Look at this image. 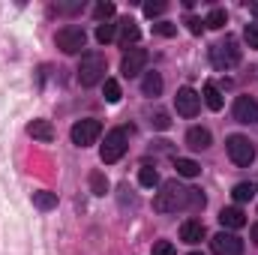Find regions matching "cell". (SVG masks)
<instances>
[{"mask_svg":"<svg viewBox=\"0 0 258 255\" xmlns=\"http://www.w3.org/2000/svg\"><path fill=\"white\" fill-rule=\"evenodd\" d=\"M186 201H189V189H183L177 180H168V183H162V192H156L153 210H156V213H174V210H180Z\"/></svg>","mask_w":258,"mask_h":255,"instance_id":"6da1fadb","label":"cell"},{"mask_svg":"<svg viewBox=\"0 0 258 255\" xmlns=\"http://www.w3.org/2000/svg\"><path fill=\"white\" fill-rule=\"evenodd\" d=\"M105 69H108V63H105V57L99 51H87L81 57V63H78V84L93 87V84L105 81Z\"/></svg>","mask_w":258,"mask_h":255,"instance_id":"7a4b0ae2","label":"cell"},{"mask_svg":"<svg viewBox=\"0 0 258 255\" xmlns=\"http://www.w3.org/2000/svg\"><path fill=\"white\" fill-rule=\"evenodd\" d=\"M225 150H228V156H231V162L234 165H252L255 162V147L249 144V138L246 135H228V141H225Z\"/></svg>","mask_w":258,"mask_h":255,"instance_id":"3957f363","label":"cell"},{"mask_svg":"<svg viewBox=\"0 0 258 255\" xmlns=\"http://www.w3.org/2000/svg\"><path fill=\"white\" fill-rule=\"evenodd\" d=\"M54 42H57V48H60L63 54H78V51L87 45V33H84V27L69 24V27H63V30H57Z\"/></svg>","mask_w":258,"mask_h":255,"instance_id":"277c9868","label":"cell"},{"mask_svg":"<svg viewBox=\"0 0 258 255\" xmlns=\"http://www.w3.org/2000/svg\"><path fill=\"white\" fill-rule=\"evenodd\" d=\"M72 144H78V147H90V144H96V138L102 135V123L99 120H93V117H84V120H78L75 126H72Z\"/></svg>","mask_w":258,"mask_h":255,"instance_id":"5b68a950","label":"cell"},{"mask_svg":"<svg viewBox=\"0 0 258 255\" xmlns=\"http://www.w3.org/2000/svg\"><path fill=\"white\" fill-rule=\"evenodd\" d=\"M123 153H126V132H123V129H111V132L105 135V144H102L99 156H102L105 165H111V162H117Z\"/></svg>","mask_w":258,"mask_h":255,"instance_id":"8992f818","label":"cell"},{"mask_svg":"<svg viewBox=\"0 0 258 255\" xmlns=\"http://www.w3.org/2000/svg\"><path fill=\"white\" fill-rule=\"evenodd\" d=\"M210 60H213V66H216V69H231V66H237V60H240V51H237L234 39L216 42V45L210 48Z\"/></svg>","mask_w":258,"mask_h":255,"instance_id":"52a82bcc","label":"cell"},{"mask_svg":"<svg viewBox=\"0 0 258 255\" xmlns=\"http://www.w3.org/2000/svg\"><path fill=\"white\" fill-rule=\"evenodd\" d=\"M174 105H177V114L180 117H195L198 108H201V96L195 93L192 87H180L177 96H174Z\"/></svg>","mask_w":258,"mask_h":255,"instance_id":"ba28073f","label":"cell"},{"mask_svg":"<svg viewBox=\"0 0 258 255\" xmlns=\"http://www.w3.org/2000/svg\"><path fill=\"white\" fill-rule=\"evenodd\" d=\"M210 246H213L216 255H240L243 252V240H240L237 234H231V231H219V234L210 240Z\"/></svg>","mask_w":258,"mask_h":255,"instance_id":"9c48e42d","label":"cell"},{"mask_svg":"<svg viewBox=\"0 0 258 255\" xmlns=\"http://www.w3.org/2000/svg\"><path fill=\"white\" fill-rule=\"evenodd\" d=\"M144 66H147V51H144V48H129L126 54H123V60H120V69H123L126 78L141 75Z\"/></svg>","mask_w":258,"mask_h":255,"instance_id":"30bf717a","label":"cell"},{"mask_svg":"<svg viewBox=\"0 0 258 255\" xmlns=\"http://www.w3.org/2000/svg\"><path fill=\"white\" fill-rule=\"evenodd\" d=\"M234 120L237 123H258V102L252 96H237L234 99Z\"/></svg>","mask_w":258,"mask_h":255,"instance_id":"8fae6325","label":"cell"},{"mask_svg":"<svg viewBox=\"0 0 258 255\" xmlns=\"http://www.w3.org/2000/svg\"><path fill=\"white\" fill-rule=\"evenodd\" d=\"M204 222H198V219H186L183 225H180V240L183 243H201L204 240Z\"/></svg>","mask_w":258,"mask_h":255,"instance_id":"7c38bea8","label":"cell"},{"mask_svg":"<svg viewBox=\"0 0 258 255\" xmlns=\"http://www.w3.org/2000/svg\"><path fill=\"white\" fill-rule=\"evenodd\" d=\"M219 222H222V228H243L246 225V216H243L240 207H222Z\"/></svg>","mask_w":258,"mask_h":255,"instance_id":"4fadbf2b","label":"cell"},{"mask_svg":"<svg viewBox=\"0 0 258 255\" xmlns=\"http://www.w3.org/2000/svg\"><path fill=\"white\" fill-rule=\"evenodd\" d=\"M210 141H213V138H210V132H207L204 126H192L189 132H186V144H189L192 150H207Z\"/></svg>","mask_w":258,"mask_h":255,"instance_id":"5bb4252c","label":"cell"},{"mask_svg":"<svg viewBox=\"0 0 258 255\" xmlns=\"http://www.w3.org/2000/svg\"><path fill=\"white\" fill-rule=\"evenodd\" d=\"M141 90H144V96H159L162 93V75L159 72H144Z\"/></svg>","mask_w":258,"mask_h":255,"instance_id":"9a60e30c","label":"cell"},{"mask_svg":"<svg viewBox=\"0 0 258 255\" xmlns=\"http://www.w3.org/2000/svg\"><path fill=\"white\" fill-rule=\"evenodd\" d=\"M27 132H30L36 141H42V144H48V141L54 138V129H51V123H48V120H33V123L27 126Z\"/></svg>","mask_w":258,"mask_h":255,"instance_id":"2e32d148","label":"cell"},{"mask_svg":"<svg viewBox=\"0 0 258 255\" xmlns=\"http://www.w3.org/2000/svg\"><path fill=\"white\" fill-rule=\"evenodd\" d=\"M174 168H177L180 177H198V174H201V165H198L195 159H183V156L174 159Z\"/></svg>","mask_w":258,"mask_h":255,"instance_id":"e0dca14e","label":"cell"},{"mask_svg":"<svg viewBox=\"0 0 258 255\" xmlns=\"http://www.w3.org/2000/svg\"><path fill=\"white\" fill-rule=\"evenodd\" d=\"M204 105H207L210 111H219V108H222V93H219L216 84H204Z\"/></svg>","mask_w":258,"mask_h":255,"instance_id":"ac0fdd59","label":"cell"},{"mask_svg":"<svg viewBox=\"0 0 258 255\" xmlns=\"http://www.w3.org/2000/svg\"><path fill=\"white\" fill-rule=\"evenodd\" d=\"M33 204L39 210H51V207H57V192H48V189L33 192Z\"/></svg>","mask_w":258,"mask_h":255,"instance_id":"d6986e66","label":"cell"},{"mask_svg":"<svg viewBox=\"0 0 258 255\" xmlns=\"http://www.w3.org/2000/svg\"><path fill=\"white\" fill-rule=\"evenodd\" d=\"M138 36H141V30L135 27V21L126 18V21H120V42L129 45V42H138Z\"/></svg>","mask_w":258,"mask_h":255,"instance_id":"ffe728a7","label":"cell"},{"mask_svg":"<svg viewBox=\"0 0 258 255\" xmlns=\"http://www.w3.org/2000/svg\"><path fill=\"white\" fill-rule=\"evenodd\" d=\"M138 183H141V186H147V189H153V186L159 183L156 168H153V165H141V171H138Z\"/></svg>","mask_w":258,"mask_h":255,"instance_id":"44dd1931","label":"cell"},{"mask_svg":"<svg viewBox=\"0 0 258 255\" xmlns=\"http://www.w3.org/2000/svg\"><path fill=\"white\" fill-rule=\"evenodd\" d=\"M90 192L93 195H105L108 192V177L102 171H90Z\"/></svg>","mask_w":258,"mask_h":255,"instance_id":"7402d4cb","label":"cell"},{"mask_svg":"<svg viewBox=\"0 0 258 255\" xmlns=\"http://www.w3.org/2000/svg\"><path fill=\"white\" fill-rule=\"evenodd\" d=\"M204 24H207L210 30L225 27V9H210V12H207V18H204Z\"/></svg>","mask_w":258,"mask_h":255,"instance_id":"603a6c76","label":"cell"},{"mask_svg":"<svg viewBox=\"0 0 258 255\" xmlns=\"http://www.w3.org/2000/svg\"><path fill=\"white\" fill-rule=\"evenodd\" d=\"M102 96H105V102H117V99H120V84H117L114 78H105V84H102Z\"/></svg>","mask_w":258,"mask_h":255,"instance_id":"cb8c5ba5","label":"cell"},{"mask_svg":"<svg viewBox=\"0 0 258 255\" xmlns=\"http://www.w3.org/2000/svg\"><path fill=\"white\" fill-rule=\"evenodd\" d=\"M231 195H234V201H249V198L255 195V186H252V183H237V186L231 189Z\"/></svg>","mask_w":258,"mask_h":255,"instance_id":"d4e9b609","label":"cell"},{"mask_svg":"<svg viewBox=\"0 0 258 255\" xmlns=\"http://www.w3.org/2000/svg\"><path fill=\"white\" fill-rule=\"evenodd\" d=\"M114 33H117V24H99L96 27V39L105 45V42H111L114 39Z\"/></svg>","mask_w":258,"mask_h":255,"instance_id":"484cf974","label":"cell"},{"mask_svg":"<svg viewBox=\"0 0 258 255\" xmlns=\"http://www.w3.org/2000/svg\"><path fill=\"white\" fill-rule=\"evenodd\" d=\"M243 39H246V45H249V48H258V21L246 24V30H243Z\"/></svg>","mask_w":258,"mask_h":255,"instance_id":"4316f807","label":"cell"},{"mask_svg":"<svg viewBox=\"0 0 258 255\" xmlns=\"http://www.w3.org/2000/svg\"><path fill=\"white\" fill-rule=\"evenodd\" d=\"M153 255H177V249H174L171 240H156L153 243Z\"/></svg>","mask_w":258,"mask_h":255,"instance_id":"83f0119b","label":"cell"},{"mask_svg":"<svg viewBox=\"0 0 258 255\" xmlns=\"http://www.w3.org/2000/svg\"><path fill=\"white\" fill-rule=\"evenodd\" d=\"M162 12H165V3H162V0H156V3H153V0H147V3H144V15H147V18L162 15Z\"/></svg>","mask_w":258,"mask_h":255,"instance_id":"f1b7e54d","label":"cell"},{"mask_svg":"<svg viewBox=\"0 0 258 255\" xmlns=\"http://www.w3.org/2000/svg\"><path fill=\"white\" fill-rule=\"evenodd\" d=\"M93 15H96V18H111V15H114V3H105V0H102V3H96Z\"/></svg>","mask_w":258,"mask_h":255,"instance_id":"f546056e","label":"cell"},{"mask_svg":"<svg viewBox=\"0 0 258 255\" xmlns=\"http://www.w3.org/2000/svg\"><path fill=\"white\" fill-rule=\"evenodd\" d=\"M153 30H156L159 36H174V33H177V27H174V24H168V21H159V24H153Z\"/></svg>","mask_w":258,"mask_h":255,"instance_id":"4dcf8cb0","label":"cell"},{"mask_svg":"<svg viewBox=\"0 0 258 255\" xmlns=\"http://www.w3.org/2000/svg\"><path fill=\"white\" fill-rule=\"evenodd\" d=\"M153 126L156 129H168V117H165V114H156V117H153Z\"/></svg>","mask_w":258,"mask_h":255,"instance_id":"1f68e13d","label":"cell"},{"mask_svg":"<svg viewBox=\"0 0 258 255\" xmlns=\"http://www.w3.org/2000/svg\"><path fill=\"white\" fill-rule=\"evenodd\" d=\"M186 24H189V30H192V33H201V27H204V21H198V18H189Z\"/></svg>","mask_w":258,"mask_h":255,"instance_id":"d6a6232c","label":"cell"},{"mask_svg":"<svg viewBox=\"0 0 258 255\" xmlns=\"http://www.w3.org/2000/svg\"><path fill=\"white\" fill-rule=\"evenodd\" d=\"M252 240H255V243H258V222H255V225H252Z\"/></svg>","mask_w":258,"mask_h":255,"instance_id":"836d02e7","label":"cell"},{"mask_svg":"<svg viewBox=\"0 0 258 255\" xmlns=\"http://www.w3.org/2000/svg\"><path fill=\"white\" fill-rule=\"evenodd\" d=\"M189 255H201V252H189Z\"/></svg>","mask_w":258,"mask_h":255,"instance_id":"e575fe53","label":"cell"}]
</instances>
